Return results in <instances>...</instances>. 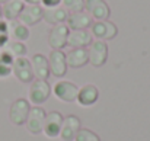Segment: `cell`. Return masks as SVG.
Wrapping results in <instances>:
<instances>
[{"label":"cell","mask_w":150,"mask_h":141,"mask_svg":"<svg viewBox=\"0 0 150 141\" xmlns=\"http://www.w3.org/2000/svg\"><path fill=\"white\" fill-rule=\"evenodd\" d=\"M7 23H9V34L10 38H13V41L25 42L29 38V28L25 26L23 23H21L19 20H12Z\"/></svg>","instance_id":"cell-21"},{"label":"cell","mask_w":150,"mask_h":141,"mask_svg":"<svg viewBox=\"0 0 150 141\" xmlns=\"http://www.w3.org/2000/svg\"><path fill=\"white\" fill-rule=\"evenodd\" d=\"M48 64H50L51 74L57 79H61L67 73V63H66V52L63 49H52L48 55Z\"/></svg>","instance_id":"cell-9"},{"label":"cell","mask_w":150,"mask_h":141,"mask_svg":"<svg viewBox=\"0 0 150 141\" xmlns=\"http://www.w3.org/2000/svg\"><path fill=\"white\" fill-rule=\"evenodd\" d=\"M6 1H9V0H0V4H3V3H6Z\"/></svg>","instance_id":"cell-30"},{"label":"cell","mask_w":150,"mask_h":141,"mask_svg":"<svg viewBox=\"0 0 150 141\" xmlns=\"http://www.w3.org/2000/svg\"><path fill=\"white\" fill-rule=\"evenodd\" d=\"M41 4H44V7H55L61 4V0H42Z\"/></svg>","instance_id":"cell-27"},{"label":"cell","mask_w":150,"mask_h":141,"mask_svg":"<svg viewBox=\"0 0 150 141\" xmlns=\"http://www.w3.org/2000/svg\"><path fill=\"white\" fill-rule=\"evenodd\" d=\"M10 41V34H9V23L4 19H0V49L6 47V44Z\"/></svg>","instance_id":"cell-26"},{"label":"cell","mask_w":150,"mask_h":141,"mask_svg":"<svg viewBox=\"0 0 150 141\" xmlns=\"http://www.w3.org/2000/svg\"><path fill=\"white\" fill-rule=\"evenodd\" d=\"M25 3L22 0H9L6 3L1 4V13H3V19L6 22H12V20H18L21 12L23 10Z\"/></svg>","instance_id":"cell-20"},{"label":"cell","mask_w":150,"mask_h":141,"mask_svg":"<svg viewBox=\"0 0 150 141\" xmlns=\"http://www.w3.org/2000/svg\"><path fill=\"white\" fill-rule=\"evenodd\" d=\"M92 41H93V37H92L91 31H88V29L70 31L67 45H70L71 48H86L92 44Z\"/></svg>","instance_id":"cell-19"},{"label":"cell","mask_w":150,"mask_h":141,"mask_svg":"<svg viewBox=\"0 0 150 141\" xmlns=\"http://www.w3.org/2000/svg\"><path fill=\"white\" fill-rule=\"evenodd\" d=\"M69 18V12L63 6H55V7H44V15L42 19L52 26L66 23Z\"/></svg>","instance_id":"cell-18"},{"label":"cell","mask_w":150,"mask_h":141,"mask_svg":"<svg viewBox=\"0 0 150 141\" xmlns=\"http://www.w3.org/2000/svg\"><path fill=\"white\" fill-rule=\"evenodd\" d=\"M0 19H3V13H1V4H0Z\"/></svg>","instance_id":"cell-29"},{"label":"cell","mask_w":150,"mask_h":141,"mask_svg":"<svg viewBox=\"0 0 150 141\" xmlns=\"http://www.w3.org/2000/svg\"><path fill=\"white\" fill-rule=\"evenodd\" d=\"M82 128V122L77 116L74 115H67L63 119V125H61V131H60V137L63 141H74L76 134L79 133V130Z\"/></svg>","instance_id":"cell-13"},{"label":"cell","mask_w":150,"mask_h":141,"mask_svg":"<svg viewBox=\"0 0 150 141\" xmlns=\"http://www.w3.org/2000/svg\"><path fill=\"white\" fill-rule=\"evenodd\" d=\"M12 74H15V77L21 83H32L34 79H35L31 61L26 57L15 58V61H13V73Z\"/></svg>","instance_id":"cell-7"},{"label":"cell","mask_w":150,"mask_h":141,"mask_svg":"<svg viewBox=\"0 0 150 141\" xmlns=\"http://www.w3.org/2000/svg\"><path fill=\"white\" fill-rule=\"evenodd\" d=\"M99 99V89L95 85H85L79 89L77 94V102L80 106L88 108V106H93Z\"/></svg>","instance_id":"cell-16"},{"label":"cell","mask_w":150,"mask_h":141,"mask_svg":"<svg viewBox=\"0 0 150 141\" xmlns=\"http://www.w3.org/2000/svg\"><path fill=\"white\" fill-rule=\"evenodd\" d=\"M52 93L55 94L57 99H60L61 102L66 103H71L77 100V94H79V87L67 80H60L55 83V86L52 87Z\"/></svg>","instance_id":"cell-5"},{"label":"cell","mask_w":150,"mask_h":141,"mask_svg":"<svg viewBox=\"0 0 150 141\" xmlns=\"http://www.w3.org/2000/svg\"><path fill=\"white\" fill-rule=\"evenodd\" d=\"M31 66H32V71L34 76L40 80H48L51 71H50V64H48V58L42 54H34L32 60H31Z\"/></svg>","instance_id":"cell-15"},{"label":"cell","mask_w":150,"mask_h":141,"mask_svg":"<svg viewBox=\"0 0 150 141\" xmlns=\"http://www.w3.org/2000/svg\"><path fill=\"white\" fill-rule=\"evenodd\" d=\"M61 4L69 13L85 10V0H61Z\"/></svg>","instance_id":"cell-24"},{"label":"cell","mask_w":150,"mask_h":141,"mask_svg":"<svg viewBox=\"0 0 150 141\" xmlns=\"http://www.w3.org/2000/svg\"><path fill=\"white\" fill-rule=\"evenodd\" d=\"M88 57H89V63L93 67H102L106 60H108V45L105 41H92V44L88 48Z\"/></svg>","instance_id":"cell-6"},{"label":"cell","mask_w":150,"mask_h":141,"mask_svg":"<svg viewBox=\"0 0 150 141\" xmlns=\"http://www.w3.org/2000/svg\"><path fill=\"white\" fill-rule=\"evenodd\" d=\"M85 10L95 20H108L111 16V7L105 0H85Z\"/></svg>","instance_id":"cell-10"},{"label":"cell","mask_w":150,"mask_h":141,"mask_svg":"<svg viewBox=\"0 0 150 141\" xmlns=\"http://www.w3.org/2000/svg\"><path fill=\"white\" fill-rule=\"evenodd\" d=\"M69 34H70V29L66 23L52 26L48 34V45L52 49H63L64 47H67Z\"/></svg>","instance_id":"cell-8"},{"label":"cell","mask_w":150,"mask_h":141,"mask_svg":"<svg viewBox=\"0 0 150 141\" xmlns=\"http://www.w3.org/2000/svg\"><path fill=\"white\" fill-rule=\"evenodd\" d=\"M66 63L70 68H82L89 63L88 49L86 48H71L66 54Z\"/></svg>","instance_id":"cell-17"},{"label":"cell","mask_w":150,"mask_h":141,"mask_svg":"<svg viewBox=\"0 0 150 141\" xmlns=\"http://www.w3.org/2000/svg\"><path fill=\"white\" fill-rule=\"evenodd\" d=\"M91 34L99 41H109L118 35V28L109 20H95L91 26Z\"/></svg>","instance_id":"cell-2"},{"label":"cell","mask_w":150,"mask_h":141,"mask_svg":"<svg viewBox=\"0 0 150 141\" xmlns=\"http://www.w3.org/2000/svg\"><path fill=\"white\" fill-rule=\"evenodd\" d=\"M92 23H93V19L86 10L76 12V13H69V18H67V22H66V25L69 26L70 31L89 29L92 26Z\"/></svg>","instance_id":"cell-12"},{"label":"cell","mask_w":150,"mask_h":141,"mask_svg":"<svg viewBox=\"0 0 150 141\" xmlns=\"http://www.w3.org/2000/svg\"><path fill=\"white\" fill-rule=\"evenodd\" d=\"M42 15H44V7L41 4H25L18 20L25 26H34L42 20Z\"/></svg>","instance_id":"cell-11"},{"label":"cell","mask_w":150,"mask_h":141,"mask_svg":"<svg viewBox=\"0 0 150 141\" xmlns=\"http://www.w3.org/2000/svg\"><path fill=\"white\" fill-rule=\"evenodd\" d=\"M63 119H64V116L60 112H57V111H52L50 114H47L45 124H44V131L42 133L48 138H57L60 135V131H61Z\"/></svg>","instance_id":"cell-14"},{"label":"cell","mask_w":150,"mask_h":141,"mask_svg":"<svg viewBox=\"0 0 150 141\" xmlns=\"http://www.w3.org/2000/svg\"><path fill=\"white\" fill-rule=\"evenodd\" d=\"M45 118H47V112L44 111V108L41 106H34L31 108L29 111V115H28V119L25 122L26 125V130L34 134V135H38L44 131V124H45Z\"/></svg>","instance_id":"cell-3"},{"label":"cell","mask_w":150,"mask_h":141,"mask_svg":"<svg viewBox=\"0 0 150 141\" xmlns=\"http://www.w3.org/2000/svg\"><path fill=\"white\" fill-rule=\"evenodd\" d=\"M74 141H100V138H99V135H98L96 133H93L92 130L80 128L79 133L76 134Z\"/></svg>","instance_id":"cell-25"},{"label":"cell","mask_w":150,"mask_h":141,"mask_svg":"<svg viewBox=\"0 0 150 141\" xmlns=\"http://www.w3.org/2000/svg\"><path fill=\"white\" fill-rule=\"evenodd\" d=\"M31 103L29 100H26L25 97H19L16 99L12 105H10V109H9V119L13 125H25L26 119H28V115H29V111H31Z\"/></svg>","instance_id":"cell-1"},{"label":"cell","mask_w":150,"mask_h":141,"mask_svg":"<svg viewBox=\"0 0 150 141\" xmlns=\"http://www.w3.org/2000/svg\"><path fill=\"white\" fill-rule=\"evenodd\" d=\"M13 61L15 58L6 49H0V79H6L13 73Z\"/></svg>","instance_id":"cell-22"},{"label":"cell","mask_w":150,"mask_h":141,"mask_svg":"<svg viewBox=\"0 0 150 141\" xmlns=\"http://www.w3.org/2000/svg\"><path fill=\"white\" fill-rule=\"evenodd\" d=\"M25 4H41L42 0H22Z\"/></svg>","instance_id":"cell-28"},{"label":"cell","mask_w":150,"mask_h":141,"mask_svg":"<svg viewBox=\"0 0 150 141\" xmlns=\"http://www.w3.org/2000/svg\"><path fill=\"white\" fill-rule=\"evenodd\" d=\"M51 92H52L51 90V86L47 80L35 79L31 83V87H29V100L32 103H35L37 106H40L41 103H44V102L48 100Z\"/></svg>","instance_id":"cell-4"},{"label":"cell","mask_w":150,"mask_h":141,"mask_svg":"<svg viewBox=\"0 0 150 141\" xmlns=\"http://www.w3.org/2000/svg\"><path fill=\"white\" fill-rule=\"evenodd\" d=\"M3 49H6V51H7L13 58L25 57V55H26V52H28V48H26V45H25L23 42H21V41H13V39H12V41H9Z\"/></svg>","instance_id":"cell-23"}]
</instances>
